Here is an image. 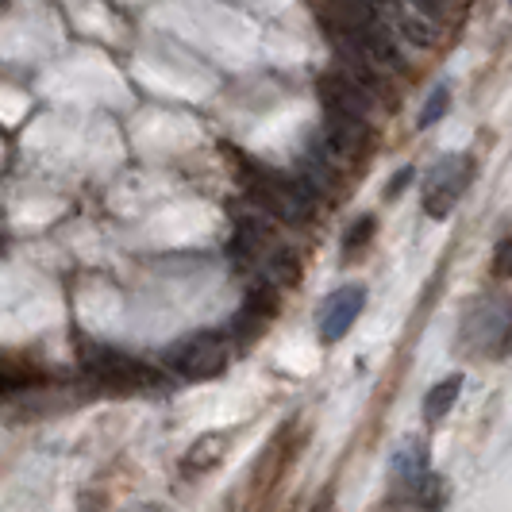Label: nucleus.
Listing matches in <instances>:
<instances>
[{
    "instance_id": "20e7f679",
    "label": "nucleus",
    "mask_w": 512,
    "mask_h": 512,
    "mask_svg": "<svg viewBox=\"0 0 512 512\" xmlns=\"http://www.w3.org/2000/svg\"><path fill=\"white\" fill-rule=\"evenodd\" d=\"M85 370L89 378L104 389H124V393H135V389H151V385H162L158 370L139 362L135 355L120 351V347H104V343H89L85 347Z\"/></svg>"
},
{
    "instance_id": "2eb2a0df",
    "label": "nucleus",
    "mask_w": 512,
    "mask_h": 512,
    "mask_svg": "<svg viewBox=\"0 0 512 512\" xmlns=\"http://www.w3.org/2000/svg\"><path fill=\"white\" fill-rule=\"evenodd\" d=\"M409 181H412V170H401L397 178H393V181H389V185H385V197H393V193H401V189H405Z\"/></svg>"
},
{
    "instance_id": "ddd939ff",
    "label": "nucleus",
    "mask_w": 512,
    "mask_h": 512,
    "mask_svg": "<svg viewBox=\"0 0 512 512\" xmlns=\"http://www.w3.org/2000/svg\"><path fill=\"white\" fill-rule=\"evenodd\" d=\"M405 4L420 8L424 16H432V20H439V24H447V16L459 8V0H405Z\"/></svg>"
},
{
    "instance_id": "9d476101",
    "label": "nucleus",
    "mask_w": 512,
    "mask_h": 512,
    "mask_svg": "<svg viewBox=\"0 0 512 512\" xmlns=\"http://www.w3.org/2000/svg\"><path fill=\"white\" fill-rule=\"evenodd\" d=\"M224 443H228L224 436L197 439V443H193V451L185 455V462H181V466H185L189 474H201V470H208V466H216V462L224 459Z\"/></svg>"
},
{
    "instance_id": "dca6fc26",
    "label": "nucleus",
    "mask_w": 512,
    "mask_h": 512,
    "mask_svg": "<svg viewBox=\"0 0 512 512\" xmlns=\"http://www.w3.org/2000/svg\"><path fill=\"white\" fill-rule=\"evenodd\" d=\"M332 505H335V493H332V489H324V493L316 497V505H312V512H332Z\"/></svg>"
},
{
    "instance_id": "9b49d317",
    "label": "nucleus",
    "mask_w": 512,
    "mask_h": 512,
    "mask_svg": "<svg viewBox=\"0 0 512 512\" xmlns=\"http://www.w3.org/2000/svg\"><path fill=\"white\" fill-rule=\"evenodd\" d=\"M447 108H451V89L447 85H436L432 93H428V101H424V108H420V128H432V124H439L443 116H447Z\"/></svg>"
},
{
    "instance_id": "0eeeda50",
    "label": "nucleus",
    "mask_w": 512,
    "mask_h": 512,
    "mask_svg": "<svg viewBox=\"0 0 512 512\" xmlns=\"http://www.w3.org/2000/svg\"><path fill=\"white\" fill-rule=\"evenodd\" d=\"M382 12L389 16L393 35H401V39L412 43V47H436L439 35H443V24H439V20L424 16L420 8H412V4H405V0H389Z\"/></svg>"
},
{
    "instance_id": "1a4fd4ad",
    "label": "nucleus",
    "mask_w": 512,
    "mask_h": 512,
    "mask_svg": "<svg viewBox=\"0 0 512 512\" xmlns=\"http://www.w3.org/2000/svg\"><path fill=\"white\" fill-rule=\"evenodd\" d=\"M462 393V374H451V378H443V382H436L432 389H428V397H424V420L428 424H439L447 412L455 409V401H459Z\"/></svg>"
},
{
    "instance_id": "f03ea898",
    "label": "nucleus",
    "mask_w": 512,
    "mask_h": 512,
    "mask_svg": "<svg viewBox=\"0 0 512 512\" xmlns=\"http://www.w3.org/2000/svg\"><path fill=\"white\" fill-rule=\"evenodd\" d=\"M512 335V301L493 293L466 308L459 328V347L470 359H489V355H509Z\"/></svg>"
},
{
    "instance_id": "7ed1b4c3",
    "label": "nucleus",
    "mask_w": 512,
    "mask_h": 512,
    "mask_svg": "<svg viewBox=\"0 0 512 512\" xmlns=\"http://www.w3.org/2000/svg\"><path fill=\"white\" fill-rule=\"evenodd\" d=\"M166 366L185 378V382H208V378H220L224 370H228V359H231V347H228V335L224 332H193L178 339V343H170L166 347Z\"/></svg>"
},
{
    "instance_id": "f8f14e48",
    "label": "nucleus",
    "mask_w": 512,
    "mask_h": 512,
    "mask_svg": "<svg viewBox=\"0 0 512 512\" xmlns=\"http://www.w3.org/2000/svg\"><path fill=\"white\" fill-rule=\"evenodd\" d=\"M374 228H378V220L374 216H359L351 228H347V235H343V258H355L370 243V235H374Z\"/></svg>"
},
{
    "instance_id": "423d86ee",
    "label": "nucleus",
    "mask_w": 512,
    "mask_h": 512,
    "mask_svg": "<svg viewBox=\"0 0 512 512\" xmlns=\"http://www.w3.org/2000/svg\"><path fill=\"white\" fill-rule=\"evenodd\" d=\"M362 308H366V289H362V285H343V289H335L332 297L324 301V308H320V316H316V335H320V343H339L343 335L355 328Z\"/></svg>"
},
{
    "instance_id": "f3484780",
    "label": "nucleus",
    "mask_w": 512,
    "mask_h": 512,
    "mask_svg": "<svg viewBox=\"0 0 512 512\" xmlns=\"http://www.w3.org/2000/svg\"><path fill=\"white\" fill-rule=\"evenodd\" d=\"M509 355H512V335H509Z\"/></svg>"
},
{
    "instance_id": "f257e3e1",
    "label": "nucleus",
    "mask_w": 512,
    "mask_h": 512,
    "mask_svg": "<svg viewBox=\"0 0 512 512\" xmlns=\"http://www.w3.org/2000/svg\"><path fill=\"white\" fill-rule=\"evenodd\" d=\"M239 185L258 212H266L282 224H305L312 216V205H316V193L305 178L270 170L255 158H239Z\"/></svg>"
},
{
    "instance_id": "4468645a",
    "label": "nucleus",
    "mask_w": 512,
    "mask_h": 512,
    "mask_svg": "<svg viewBox=\"0 0 512 512\" xmlns=\"http://www.w3.org/2000/svg\"><path fill=\"white\" fill-rule=\"evenodd\" d=\"M493 274H497V278H512V235H505V239L493 247Z\"/></svg>"
},
{
    "instance_id": "39448f33",
    "label": "nucleus",
    "mask_w": 512,
    "mask_h": 512,
    "mask_svg": "<svg viewBox=\"0 0 512 512\" xmlns=\"http://www.w3.org/2000/svg\"><path fill=\"white\" fill-rule=\"evenodd\" d=\"M474 158L470 154H443L436 166L428 170V178H424V216H432V220H447L455 205H459V197L470 189V181H474Z\"/></svg>"
},
{
    "instance_id": "6e6552de",
    "label": "nucleus",
    "mask_w": 512,
    "mask_h": 512,
    "mask_svg": "<svg viewBox=\"0 0 512 512\" xmlns=\"http://www.w3.org/2000/svg\"><path fill=\"white\" fill-rule=\"evenodd\" d=\"M420 474H428V451L420 439H405L393 451V482H397V489H409Z\"/></svg>"
}]
</instances>
